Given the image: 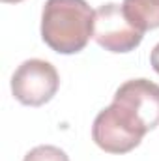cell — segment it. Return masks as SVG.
<instances>
[{
  "instance_id": "1",
  "label": "cell",
  "mask_w": 159,
  "mask_h": 161,
  "mask_svg": "<svg viewBox=\"0 0 159 161\" xmlns=\"http://www.w3.org/2000/svg\"><path fill=\"white\" fill-rule=\"evenodd\" d=\"M96 11L86 0H47L41 13V40L58 54L80 53L94 36Z\"/></svg>"
},
{
  "instance_id": "2",
  "label": "cell",
  "mask_w": 159,
  "mask_h": 161,
  "mask_svg": "<svg viewBox=\"0 0 159 161\" xmlns=\"http://www.w3.org/2000/svg\"><path fill=\"white\" fill-rule=\"evenodd\" d=\"M60 88L56 68L41 58L25 60L11 75V94L28 107H41L49 103Z\"/></svg>"
},
{
  "instance_id": "3",
  "label": "cell",
  "mask_w": 159,
  "mask_h": 161,
  "mask_svg": "<svg viewBox=\"0 0 159 161\" xmlns=\"http://www.w3.org/2000/svg\"><path fill=\"white\" fill-rule=\"evenodd\" d=\"M92 38L109 53H131L140 45L144 32L137 30L125 19L120 4L109 2L96 9Z\"/></svg>"
},
{
  "instance_id": "4",
  "label": "cell",
  "mask_w": 159,
  "mask_h": 161,
  "mask_svg": "<svg viewBox=\"0 0 159 161\" xmlns=\"http://www.w3.org/2000/svg\"><path fill=\"white\" fill-rule=\"evenodd\" d=\"M127 107L142 125L152 131L159 125V84L148 79H131L120 84L114 99Z\"/></svg>"
},
{
  "instance_id": "5",
  "label": "cell",
  "mask_w": 159,
  "mask_h": 161,
  "mask_svg": "<svg viewBox=\"0 0 159 161\" xmlns=\"http://www.w3.org/2000/svg\"><path fill=\"white\" fill-rule=\"evenodd\" d=\"M94 142L107 154H127L140 144V137L123 127L109 109H103L92 125Z\"/></svg>"
},
{
  "instance_id": "6",
  "label": "cell",
  "mask_w": 159,
  "mask_h": 161,
  "mask_svg": "<svg viewBox=\"0 0 159 161\" xmlns=\"http://www.w3.org/2000/svg\"><path fill=\"white\" fill-rule=\"evenodd\" d=\"M125 19L140 32L159 28V0H123Z\"/></svg>"
},
{
  "instance_id": "7",
  "label": "cell",
  "mask_w": 159,
  "mask_h": 161,
  "mask_svg": "<svg viewBox=\"0 0 159 161\" xmlns=\"http://www.w3.org/2000/svg\"><path fill=\"white\" fill-rule=\"evenodd\" d=\"M23 161H69V156L58 148V146H52V144H41L32 148Z\"/></svg>"
},
{
  "instance_id": "8",
  "label": "cell",
  "mask_w": 159,
  "mask_h": 161,
  "mask_svg": "<svg viewBox=\"0 0 159 161\" xmlns=\"http://www.w3.org/2000/svg\"><path fill=\"white\" fill-rule=\"evenodd\" d=\"M150 64H152V68L156 69L159 73V43L152 49V54H150Z\"/></svg>"
},
{
  "instance_id": "9",
  "label": "cell",
  "mask_w": 159,
  "mask_h": 161,
  "mask_svg": "<svg viewBox=\"0 0 159 161\" xmlns=\"http://www.w3.org/2000/svg\"><path fill=\"white\" fill-rule=\"evenodd\" d=\"M4 4H17V2H23V0H2Z\"/></svg>"
}]
</instances>
